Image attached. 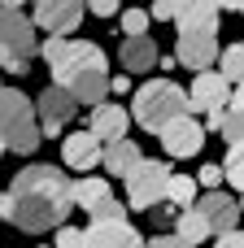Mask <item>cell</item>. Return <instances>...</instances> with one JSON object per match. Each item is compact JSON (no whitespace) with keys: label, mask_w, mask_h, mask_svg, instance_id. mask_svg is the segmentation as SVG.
I'll list each match as a JSON object with an SVG mask.
<instances>
[{"label":"cell","mask_w":244,"mask_h":248,"mask_svg":"<svg viewBox=\"0 0 244 248\" xmlns=\"http://www.w3.org/2000/svg\"><path fill=\"white\" fill-rule=\"evenodd\" d=\"M70 205H74V183L57 166H26L13 174L9 192H0V218H9L26 235L65 227Z\"/></svg>","instance_id":"1"},{"label":"cell","mask_w":244,"mask_h":248,"mask_svg":"<svg viewBox=\"0 0 244 248\" xmlns=\"http://www.w3.org/2000/svg\"><path fill=\"white\" fill-rule=\"evenodd\" d=\"M127 109H131V118L140 122V131H148V135H162L175 118L192 113L188 92H183L179 83H170V78H148V83H140V92H135V100H131Z\"/></svg>","instance_id":"2"},{"label":"cell","mask_w":244,"mask_h":248,"mask_svg":"<svg viewBox=\"0 0 244 248\" xmlns=\"http://www.w3.org/2000/svg\"><path fill=\"white\" fill-rule=\"evenodd\" d=\"M39 52H44V61H48L57 87H70V83H74L79 74H87V70H109L105 48L92 44V39H57V35H48V39L39 44Z\"/></svg>","instance_id":"3"},{"label":"cell","mask_w":244,"mask_h":248,"mask_svg":"<svg viewBox=\"0 0 244 248\" xmlns=\"http://www.w3.org/2000/svg\"><path fill=\"white\" fill-rule=\"evenodd\" d=\"M35 118H39V113H35V105H31L17 87H0V144H4L9 153L31 157V153L39 148L44 131H39V122H35Z\"/></svg>","instance_id":"4"},{"label":"cell","mask_w":244,"mask_h":248,"mask_svg":"<svg viewBox=\"0 0 244 248\" xmlns=\"http://www.w3.org/2000/svg\"><path fill=\"white\" fill-rule=\"evenodd\" d=\"M35 52H39L35 22L22 17V9H0V70L4 74H26Z\"/></svg>","instance_id":"5"},{"label":"cell","mask_w":244,"mask_h":248,"mask_svg":"<svg viewBox=\"0 0 244 248\" xmlns=\"http://www.w3.org/2000/svg\"><path fill=\"white\" fill-rule=\"evenodd\" d=\"M166 187H170V166L144 157V161L127 174V209L153 214L157 205H166Z\"/></svg>","instance_id":"6"},{"label":"cell","mask_w":244,"mask_h":248,"mask_svg":"<svg viewBox=\"0 0 244 248\" xmlns=\"http://www.w3.org/2000/svg\"><path fill=\"white\" fill-rule=\"evenodd\" d=\"M83 13H87V0H35V26L57 39L74 35Z\"/></svg>","instance_id":"7"},{"label":"cell","mask_w":244,"mask_h":248,"mask_svg":"<svg viewBox=\"0 0 244 248\" xmlns=\"http://www.w3.org/2000/svg\"><path fill=\"white\" fill-rule=\"evenodd\" d=\"M35 113H39V131L44 135H61L65 131V122L79 113V100L65 92V87H44L39 96H35Z\"/></svg>","instance_id":"8"},{"label":"cell","mask_w":244,"mask_h":248,"mask_svg":"<svg viewBox=\"0 0 244 248\" xmlns=\"http://www.w3.org/2000/svg\"><path fill=\"white\" fill-rule=\"evenodd\" d=\"M231 78L223 74V70H201L196 78H192V87H188V105L192 109H201V113H210V109H227L231 105Z\"/></svg>","instance_id":"9"},{"label":"cell","mask_w":244,"mask_h":248,"mask_svg":"<svg viewBox=\"0 0 244 248\" xmlns=\"http://www.w3.org/2000/svg\"><path fill=\"white\" fill-rule=\"evenodd\" d=\"M157 140H162L166 157H175V161L196 157V153H201V144H205V122H196L192 113H183V118H175V122H170Z\"/></svg>","instance_id":"10"},{"label":"cell","mask_w":244,"mask_h":248,"mask_svg":"<svg viewBox=\"0 0 244 248\" xmlns=\"http://www.w3.org/2000/svg\"><path fill=\"white\" fill-rule=\"evenodd\" d=\"M175 57L179 65L188 70H210L214 57H218V31H179V44H175Z\"/></svg>","instance_id":"11"},{"label":"cell","mask_w":244,"mask_h":248,"mask_svg":"<svg viewBox=\"0 0 244 248\" xmlns=\"http://www.w3.org/2000/svg\"><path fill=\"white\" fill-rule=\"evenodd\" d=\"M196 209H201V218H205V227H210L214 240L227 235V231H236V222H240V201L227 196V192H205L196 201Z\"/></svg>","instance_id":"12"},{"label":"cell","mask_w":244,"mask_h":248,"mask_svg":"<svg viewBox=\"0 0 244 248\" xmlns=\"http://www.w3.org/2000/svg\"><path fill=\"white\" fill-rule=\"evenodd\" d=\"M61 161H65L70 170H96V166L105 161V144H100L92 131H70V135L61 140Z\"/></svg>","instance_id":"13"},{"label":"cell","mask_w":244,"mask_h":248,"mask_svg":"<svg viewBox=\"0 0 244 248\" xmlns=\"http://www.w3.org/2000/svg\"><path fill=\"white\" fill-rule=\"evenodd\" d=\"M83 248H144V240L131 222H87Z\"/></svg>","instance_id":"14"},{"label":"cell","mask_w":244,"mask_h":248,"mask_svg":"<svg viewBox=\"0 0 244 248\" xmlns=\"http://www.w3.org/2000/svg\"><path fill=\"white\" fill-rule=\"evenodd\" d=\"M127 126H131V109H122V105H114V100L96 105V109H92V122H87V131H92L105 148L118 144V140H127Z\"/></svg>","instance_id":"15"},{"label":"cell","mask_w":244,"mask_h":248,"mask_svg":"<svg viewBox=\"0 0 244 248\" xmlns=\"http://www.w3.org/2000/svg\"><path fill=\"white\" fill-rule=\"evenodd\" d=\"M118 61H122V70H127V74H148V70L162 61V52H157V44H153L148 35H140V39H122Z\"/></svg>","instance_id":"16"},{"label":"cell","mask_w":244,"mask_h":248,"mask_svg":"<svg viewBox=\"0 0 244 248\" xmlns=\"http://www.w3.org/2000/svg\"><path fill=\"white\" fill-rule=\"evenodd\" d=\"M79 105H105V92H109V78H105V70H87V74H79L70 87H65Z\"/></svg>","instance_id":"17"},{"label":"cell","mask_w":244,"mask_h":248,"mask_svg":"<svg viewBox=\"0 0 244 248\" xmlns=\"http://www.w3.org/2000/svg\"><path fill=\"white\" fill-rule=\"evenodd\" d=\"M140 161H144L140 157V144H131V140H118V144L105 148V174H114V179H127Z\"/></svg>","instance_id":"18"},{"label":"cell","mask_w":244,"mask_h":248,"mask_svg":"<svg viewBox=\"0 0 244 248\" xmlns=\"http://www.w3.org/2000/svg\"><path fill=\"white\" fill-rule=\"evenodd\" d=\"M109 201V179H100V174H92V179H74V205L79 209H96V205H105Z\"/></svg>","instance_id":"19"},{"label":"cell","mask_w":244,"mask_h":248,"mask_svg":"<svg viewBox=\"0 0 244 248\" xmlns=\"http://www.w3.org/2000/svg\"><path fill=\"white\" fill-rule=\"evenodd\" d=\"M175 235H179L183 244H192V248L210 240V227H205V218H201V209H196V205L179 214V222H175Z\"/></svg>","instance_id":"20"},{"label":"cell","mask_w":244,"mask_h":248,"mask_svg":"<svg viewBox=\"0 0 244 248\" xmlns=\"http://www.w3.org/2000/svg\"><path fill=\"white\" fill-rule=\"evenodd\" d=\"M166 205H175L179 214L196 205V179L188 174H170V187H166Z\"/></svg>","instance_id":"21"},{"label":"cell","mask_w":244,"mask_h":248,"mask_svg":"<svg viewBox=\"0 0 244 248\" xmlns=\"http://www.w3.org/2000/svg\"><path fill=\"white\" fill-rule=\"evenodd\" d=\"M148 9H140V4H131V9H122L118 13V26H122V35L127 39H140V35H148Z\"/></svg>","instance_id":"22"},{"label":"cell","mask_w":244,"mask_h":248,"mask_svg":"<svg viewBox=\"0 0 244 248\" xmlns=\"http://www.w3.org/2000/svg\"><path fill=\"white\" fill-rule=\"evenodd\" d=\"M218 61H223L218 70H223L231 83H244V39H240V44H231V48H223V57H218Z\"/></svg>","instance_id":"23"},{"label":"cell","mask_w":244,"mask_h":248,"mask_svg":"<svg viewBox=\"0 0 244 248\" xmlns=\"http://www.w3.org/2000/svg\"><path fill=\"white\" fill-rule=\"evenodd\" d=\"M223 174L244 192V144H227V161H223Z\"/></svg>","instance_id":"24"},{"label":"cell","mask_w":244,"mask_h":248,"mask_svg":"<svg viewBox=\"0 0 244 248\" xmlns=\"http://www.w3.org/2000/svg\"><path fill=\"white\" fill-rule=\"evenodd\" d=\"M92 222H127V205L109 196L105 205H96V209H92Z\"/></svg>","instance_id":"25"},{"label":"cell","mask_w":244,"mask_h":248,"mask_svg":"<svg viewBox=\"0 0 244 248\" xmlns=\"http://www.w3.org/2000/svg\"><path fill=\"white\" fill-rule=\"evenodd\" d=\"M227 174H223V166H201V174H196V187H205V192H218V183H223Z\"/></svg>","instance_id":"26"},{"label":"cell","mask_w":244,"mask_h":248,"mask_svg":"<svg viewBox=\"0 0 244 248\" xmlns=\"http://www.w3.org/2000/svg\"><path fill=\"white\" fill-rule=\"evenodd\" d=\"M52 248H83V231L79 227H57V244Z\"/></svg>","instance_id":"27"},{"label":"cell","mask_w":244,"mask_h":248,"mask_svg":"<svg viewBox=\"0 0 244 248\" xmlns=\"http://www.w3.org/2000/svg\"><path fill=\"white\" fill-rule=\"evenodd\" d=\"M87 13H96V17H114V13H122V0H87Z\"/></svg>","instance_id":"28"},{"label":"cell","mask_w":244,"mask_h":248,"mask_svg":"<svg viewBox=\"0 0 244 248\" xmlns=\"http://www.w3.org/2000/svg\"><path fill=\"white\" fill-rule=\"evenodd\" d=\"M148 17H153V22H175V4H170V0H153Z\"/></svg>","instance_id":"29"},{"label":"cell","mask_w":244,"mask_h":248,"mask_svg":"<svg viewBox=\"0 0 244 248\" xmlns=\"http://www.w3.org/2000/svg\"><path fill=\"white\" fill-rule=\"evenodd\" d=\"M175 214H179V209H175V205H157V209H153V214H148V218H153V222H157V227H170V222H179V218H175Z\"/></svg>","instance_id":"30"},{"label":"cell","mask_w":244,"mask_h":248,"mask_svg":"<svg viewBox=\"0 0 244 248\" xmlns=\"http://www.w3.org/2000/svg\"><path fill=\"white\" fill-rule=\"evenodd\" d=\"M144 248H192V244H183L179 235H153V240H144Z\"/></svg>","instance_id":"31"},{"label":"cell","mask_w":244,"mask_h":248,"mask_svg":"<svg viewBox=\"0 0 244 248\" xmlns=\"http://www.w3.org/2000/svg\"><path fill=\"white\" fill-rule=\"evenodd\" d=\"M214 248H244V231H227V235H218Z\"/></svg>","instance_id":"32"},{"label":"cell","mask_w":244,"mask_h":248,"mask_svg":"<svg viewBox=\"0 0 244 248\" xmlns=\"http://www.w3.org/2000/svg\"><path fill=\"white\" fill-rule=\"evenodd\" d=\"M223 122H227V109H210V113H205V126H210V131H223Z\"/></svg>","instance_id":"33"},{"label":"cell","mask_w":244,"mask_h":248,"mask_svg":"<svg viewBox=\"0 0 244 248\" xmlns=\"http://www.w3.org/2000/svg\"><path fill=\"white\" fill-rule=\"evenodd\" d=\"M109 92H131V78H127V74H114V78H109Z\"/></svg>","instance_id":"34"},{"label":"cell","mask_w":244,"mask_h":248,"mask_svg":"<svg viewBox=\"0 0 244 248\" xmlns=\"http://www.w3.org/2000/svg\"><path fill=\"white\" fill-rule=\"evenodd\" d=\"M231 109L244 113V83H236V92H231Z\"/></svg>","instance_id":"35"},{"label":"cell","mask_w":244,"mask_h":248,"mask_svg":"<svg viewBox=\"0 0 244 248\" xmlns=\"http://www.w3.org/2000/svg\"><path fill=\"white\" fill-rule=\"evenodd\" d=\"M218 4H223V9H231V13H240V9H244V0H218Z\"/></svg>","instance_id":"36"},{"label":"cell","mask_w":244,"mask_h":248,"mask_svg":"<svg viewBox=\"0 0 244 248\" xmlns=\"http://www.w3.org/2000/svg\"><path fill=\"white\" fill-rule=\"evenodd\" d=\"M26 0H0V9H22Z\"/></svg>","instance_id":"37"},{"label":"cell","mask_w":244,"mask_h":248,"mask_svg":"<svg viewBox=\"0 0 244 248\" xmlns=\"http://www.w3.org/2000/svg\"><path fill=\"white\" fill-rule=\"evenodd\" d=\"M240 214H244V192H240Z\"/></svg>","instance_id":"38"},{"label":"cell","mask_w":244,"mask_h":248,"mask_svg":"<svg viewBox=\"0 0 244 248\" xmlns=\"http://www.w3.org/2000/svg\"><path fill=\"white\" fill-rule=\"evenodd\" d=\"M39 248H48V244H39Z\"/></svg>","instance_id":"39"},{"label":"cell","mask_w":244,"mask_h":248,"mask_svg":"<svg viewBox=\"0 0 244 248\" xmlns=\"http://www.w3.org/2000/svg\"><path fill=\"white\" fill-rule=\"evenodd\" d=\"M0 148H4V144H0Z\"/></svg>","instance_id":"40"},{"label":"cell","mask_w":244,"mask_h":248,"mask_svg":"<svg viewBox=\"0 0 244 248\" xmlns=\"http://www.w3.org/2000/svg\"><path fill=\"white\" fill-rule=\"evenodd\" d=\"M240 13H244V9H240Z\"/></svg>","instance_id":"41"}]
</instances>
